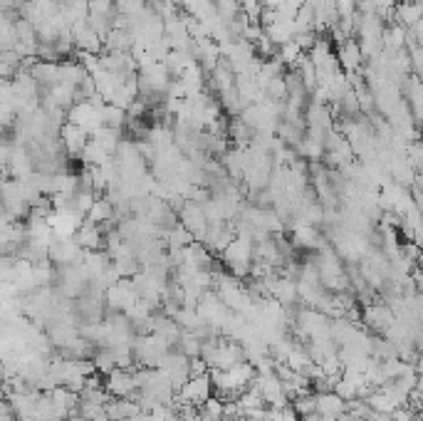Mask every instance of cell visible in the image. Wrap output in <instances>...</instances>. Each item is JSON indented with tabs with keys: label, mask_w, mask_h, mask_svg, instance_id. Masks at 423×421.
<instances>
[{
	"label": "cell",
	"mask_w": 423,
	"mask_h": 421,
	"mask_svg": "<svg viewBox=\"0 0 423 421\" xmlns=\"http://www.w3.org/2000/svg\"><path fill=\"white\" fill-rule=\"evenodd\" d=\"M210 394H213V387H210L208 374H201V377H188L186 382L178 387V401H181V404L201 406Z\"/></svg>",
	"instance_id": "6da1fadb"
},
{
	"label": "cell",
	"mask_w": 423,
	"mask_h": 421,
	"mask_svg": "<svg viewBox=\"0 0 423 421\" xmlns=\"http://www.w3.org/2000/svg\"><path fill=\"white\" fill-rule=\"evenodd\" d=\"M136 392H139V387H136L134 372L116 367L107 374V394L116 396V399H131Z\"/></svg>",
	"instance_id": "7a4b0ae2"
},
{
	"label": "cell",
	"mask_w": 423,
	"mask_h": 421,
	"mask_svg": "<svg viewBox=\"0 0 423 421\" xmlns=\"http://www.w3.org/2000/svg\"><path fill=\"white\" fill-rule=\"evenodd\" d=\"M314 411L322 419L337 421V416H342L347 411V401L342 396H337L335 392H319V394H314Z\"/></svg>",
	"instance_id": "3957f363"
},
{
	"label": "cell",
	"mask_w": 423,
	"mask_h": 421,
	"mask_svg": "<svg viewBox=\"0 0 423 421\" xmlns=\"http://www.w3.org/2000/svg\"><path fill=\"white\" fill-rule=\"evenodd\" d=\"M361 320H364L366 327H371V330L382 332V335H384V332L391 327L394 315H391V310H389L387 305H369V307H364V315H361Z\"/></svg>",
	"instance_id": "277c9868"
},
{
	"label": "cell",
	"mask_w": 423,
	"mask_h": 421,
	"mask_svg": "<svg viewBox=\"0 0 423 421\" xmlns=\"http://www.w3.org/2000/svg\"><path fill=\"white\" fill-rule=\"evenodd\" d=\"M74 241H77L79 248L97 250V248L102 246V241H105V233H102V226H97V223H89L87 218H84L82 226H79L77 233H74Z\"/></svg>",
	"instance_id": "5b68a950"
},
{
	"label": "cell",
	"mask_w": 423,
	"mask_h": 421,
	"mask_svg": "<svg viewBox=\"0 0 423 421\" xmlns=\"http://www.w3.org/2000/svg\"><path fill=\"white\" fill-rule=\"evenodd\" d=\"M337 62L347 69V74L356 72V69L361 67V62H364V55H361V50H359V42H356V40H342L340 60H337Z\"/></svg>",
	"instance_id": "8992f818"
},
{
	"label": "cell",
	"mask_w": 423,
	"mask_h": 421,
	"mask_svg": "<svg viewBox=\"0 0 423 421\" xmlns=\"http://www.w3.org/2000/svg\"><path fill=\"white\" fill-rule=\"evenodd\" d=\"M421 0H403V3H398L396 6V25L398 27H411L413 22L421 20Z\"/></svg>",
	"instance_id": "52a82bcc"
},
{
	"label": "cell",
	"mask_w": 423,
	"mask_h": 421,
	"mask_svg": "<svg viewBox=\"0 0 423 421\" xmlns=\"http://www.w3.org/2000/svg\"><path fill=\"white\" fill-rule=\"evenodd\" d=\"M62 142L69 154H79L84 149V144H87V134H84L79 126H74L67 121V124L62 126Z\"/></svg>",
	"instance_id": "ba28073f"
},
{
	"label": "cell",
	"mask_w": 423,
	"mask_h": 421,
	"mask_svg": "<svg viewBox=\"0 0 423 421\" xmlns=\"http://www.w3.org/2000/svg\"><path fill=\"white\" fill-rule=\"evenodd\" d=\"M112 213H114V206L109 203L107 199H94V203L89 206L87 210V221L89 223H97V226H102V223H107L112 218Z\"/></svg>",
	"instance_id": "9c48e42d"
},
{
	"label": "cell",
	"mask_w": 423,
	"mask_h": 421,
	"mask_svg": "<svg viewBox=\"0 0 423 421\" xmlns=\"http://www.w3.org/2000/svg\"><path fill=\"white\" fill-rule=\"evenodd\" d=\"M94 369H100V372H105V374H109L112 369H116V364H114V357H112V352L109 349H100L97 352V357H94Z\"/></svg>",
	"instance_id": "30bf717a"
}]
</instances>
